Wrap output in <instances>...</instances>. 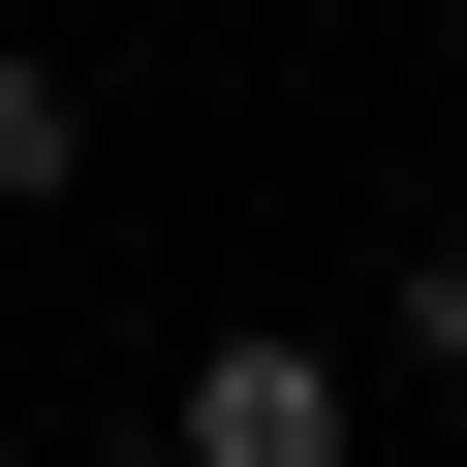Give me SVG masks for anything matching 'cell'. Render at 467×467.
I'll return each instance as SVG.
<instances>
[{"label": "cell", "instance_id": "6da1fadb", "mask_svg": "<svg viewBox=\"0 0 467 467\" xmlns=\"http://www.w3.org/2000/svg\"><path fill=\"white\" fill-rule=\"evenodd\" d=\"M156 436H187V467H343V343H281V312H218Z\"/></svg>", "mask_w": 467, "mask_h": 467}, {"label": "cell", "instance_id": "7a4b0ae2", "mask_svg": "<svg viewBox=\"0 0 467 467\" xmlns=\"http://www.w3.org/2000/svg\"><path fill=\"white\" fill-rule=\"evenodd\" d=\"M374 343H405V374H467V250H405V312H374Z\"/></svg>", "mask_w": 467, "mask_h": 467}]
</instances>
